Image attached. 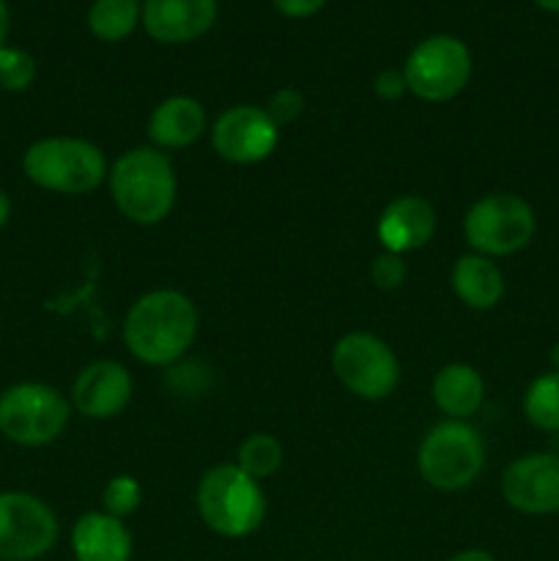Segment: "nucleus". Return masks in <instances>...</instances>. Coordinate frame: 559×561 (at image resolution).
Masks as SVG:
<instances>
[{"instance_id": "nucleus-1", "label": "nucleus", "mask_w": 559, "mask_h": 561, "mask_svg": "<svg viewBox=\"0 0 559 561\" xmlns=\"http://www.w3.org/2000/svg\"><path fill=\"white\" fill-rule=\"evenodd\" d=\"M195 334L197 310L181 290L142 294L124 318V343L142 365H175L195 343Z\"/></svg>"}, {"instance_id": "nucleus-2", "label": "nucleus", "mask_w": 559, "mask_h": 561, "mask_svg": "<svg viewBox=\"0 0 559 561\" xmlns=\"http://www.w3.org/2000/svg\"><path fill=\"white\" fill-rule=\"evenodd\" d=\"M110 195L129 222L157 225L170 217L179 195L173 162L159 148H132L107 173Z\"/></svg>"}, {"instance_id": "nucleus-3", "label": "nucleus", "mask_w": 559, "mask_h": 561, "mask_svg": "<svg viewBox=\"0 0 559 561\" xmlns=\"http://www.w3.org/2000/svg\"><path fill=\"white\" fill-rule=\"evenodd\" d=\"M22 170L38 190L58 195H88L110 173L102 148L82 137H42L31 142Z\"/></svg>"}, {"instance_id": "nucleus-4", "label": "nucleus", "mask_w": 559, "mask_h": 561, "mask_svg": "<svg viewBox=\"0 0 559 561\" xmlns=\"http://www.w3.org/2000/svg\"><path fill=\"white\" fill-rule=\"evenodd\" d=\"M197 513L214 535L241 540L266 518V496L261 482L250 480L236 463H223L201 477Z\"/></svg>"}, {"instance_id": "nucleus-5", "label": "nucleus", "mask_w": 559, "mask_h": 561, "mask_svg": "<svg viewBox=\"0 0 559 561\" xmlns=\"http://www.w3.org/2000/svg\"><path fill=\"white\" fill-rule=\"evenodd\" d=\"M422 480L436 491H464L486 466V442L460 420H444L425 433L417 453Z\"/></svg>"}, {"instance_id": "nucleus-6", "label": "nucleus", "mask_w": 559, "mask_h": 561, "mask_svg": "<svg viewBox=\"0 0 559 561\" xmlns=\"http://www.w3.org/2000/svg\"><path fill=\"white\" fill-rule=\"evenodd\" d=\"M71 403L49 383L22 381L0 392V436L20 447H47L64 436Z\"/></svg>"}, {"instance_id": "nucleus-7", "label": "nucleus", "mask_w": 559, "mask_h": 561, "mask_svg": "<svg viewBox=\"0 0 559 561\" xmlns=\"http://www.w3.org/2000/svg\"><path fill=\"white\" fill-rule=\"evenodd\" d=\"M537 233L535 208L513 192H493L471 203L464 219V236L471 252L507 257L532 244Z\"/></svg>"}, {"instance_id": "nucleus-8", "label": "nucleus", "mask_w": 559, "mask_h": 561, "mask_svg": "<svg viewBox=\"0 0 559 561\" xmlns=\"http://www.w3.org/2000/svg\"><path fill=\"white\" fill-rule=\"evenodd\" d=\"M403 77L409 91L422 102H449L471 80L469 47L447 33L425 38L406 58Z\"/></svg>"}, {"instance_id": "nucleus-9", "label": "nucleus", "mask_w": 559, "mask_h": 561, "mask_svg": "<svg viewBox=\"0 0 559 561\" xmlns=\"http://www.w3.org/2000/svg\"><path fill=\"white\" fill-rule=\"evenodd\" d=\"M332 370L351 394L362 400H384L400 381L395 351L381 337L351 332L338 340L332 351Z\"/></svg>"}, {"instance_id": "nucleus-10", "label": "nucleus", "mask_w": 559, "mask_h": 561, "mask_svg": "<svg viewBox=\"0 0 559 561\" xmlns=\"http://www.w3.org/2000/svg\"><path fill=\"white\" fill-rule=\"evenodd\" d=\"M53 507L25 491L0 493V561H36L58 542Z\"/></svg>"}, {"instance_id": "nucleus-11", "label": "nucleus", "mask_w": 559, "mask_h": 561, "mask_svg": "<svg viewBox=\"0 0 559 561\" xmlns=\"http://www.w3.org/2000/svg\"><path fill=\"white\" fill-rule=\"evenodd\" d=\"M502 499L521 515L559 513V453H526L515 458L499 480Z\"/></svg>"}, {"instance_id": "nucleus-12", "label": "nucleus", "mask_w": 559, "mask_h": 561, "mask_svg": "<svg viewBox=\"0 0 559 561\" xmlns=\"http://www.w3.org/2000/svg\"><path fill=\"white\" fill-rule=\"evenodd\" d=\"M280 142V126L255 104H236L219 113L212 126V146L225 162L255 164L272 157Z\"/></svg>"}, {"instance_id": "nucleus-13", "label": "nucleus", "mask_w": 559, "mask_h": 561, "mask_svg": "<svg viewBox=\"0 0 559 561\" xmlns=\"http://www.w3.org/2000/svg\"><path fill=\"white\" fill-rule=\"evenodd\" d=\"M132 376L124 365L110 359L82 367L71 383V409L85 420H113L129 405Z\"/></svg>"}, {"instance_id": "nucleus-14", "label": "nucleus", "mask_w": 559, "mask_h": 561, "mask_svg": "<svg viewBox=\"0 0 559 561\" xmlns=\"http://www.w3.org/2000/svg\"><path fill=\"white\" fill-rule=\"evenodd\" d=\"M217 11V0H146L142 27L159 44H186L212 31Z\"/></svg>"}, {"instance_id": "nucleus-15", "label": "nucleus", "mask_w": 559, "mask_h": 561, "mask_svg": "<svg viewBox=\"0 0 559 561\" xmlns=\"http://www.w3.org/2000/svg\"><path fill=\"white\" fill-rule=\"evenodd\" d=\"M378 241L387 252L406 255L427 241L436 233V208L431 201L420 195L395 197L378 217Z\"/></svg>"}, {"instance_id": "nucleus-16", "label": "nucleus", "mask_w": 559, "mask_h": 561, "mask_svg": "<svg viewBox=\"0 0 559 561\" xmlns=\"http://www.w3.org/2000/svg\"><path fill=\"white\" fill-rule=\"evenodd\" d=\"M75 561H132V535L121 518L85 513L71 529Z\"/></svg>"}, {"instance_id": "nucleus-17", "label": "nucleus", "mask_w": 559, "mask_h": 561, "mask_svg": "<svg viewBox=\"0 0 559 561\" xmlns=\"http://www.w3.org/2000/svg\"><path fill=\"white\" fill-rule=\"evenodd\" d=\"M206 110L192 96H170L153 107L148 137L162 151H181L206 131Z\"/></svg>"}, {"instance_id": "nucleus-18", "label": "nucleus", "mask_w": 559, "mask_h": 561, "mask_svg": "<svg viewBox=\"0 0 559 561\" xmlns=\"http://www.w3.org/2000/svg\"><path fill=\"white\" fill-rule=\"evenodd\" d=\"M433 403L442 411L447 420L466 422L480 411L482 400H486V381L480 373L464 362H453L444 365L433 378Z\"/></svg>"}, {"instance_id": "nucleus-19", "label": "nucleus", "mask_w": 559, "mask_h": 561, "mask_svg": "<svg viewBox=\"0 0 559 561\" xmlns=\"http://www.w3.org/2000/svg\"><path fill=\"white\" fill-rule=\"evenodd\" d=\"M453 290L471 310H493L504 296V274L493 257L469 252L455 261Z\"/></svg>"}, {"instance_id": "nucleus-20", "label": "nucleus", "mask_w": 559, "mask_h": 561, "mask_svg": "<svg viewBox=\"0 0 559 561\" xmlns=\"http://www.w3.org/2000/svg\"><path fill=\"white\" fill-rule=\"evenodd\" d=\"M140 22V0H93L91 9H88V27L99 42H124Z\"/></svg>"}, {"instance_id": "nucleus-21", "label": "nucleus", "mask_w": 559, "mask_h": 561, "mask_svg": "<svg viewBox=\"0 0 559 561\" xmlns=\"http://www.w3.org/2000/svg\"><path fill=\"white\" fill-rule=\"evenodd\" d=\"M526 422L540 433H559V370L537 376L524 392Z\"/></svg>"}, {"instance_id": "nucleus-22", "label": "nucleus", "mask_w": 559, "mask_h": 561, "mask_svg": "<svg viewBox=\"0 0 559 561\" xmlns=\"http://www.w3.org/2000/svg\"><path fill=\"white\" fill-rule=\"evenodd\" d=\"M236 466H239L250 480H269V477L277 474L280 466H283V444L274 436H269V433H252V436H247L244 442L239 444Z\"/></svg>"}, {"instance_id": "nucleus-23", "label": "nucleus", "mask_w": 559, "mask_h": 561, "mask_svg": "<svg viewBox=\"0 0 559 561\" xmlns=\"http://www.w3.org/2000/svg\"><path fill=\"white\" fill-rule=\"evenodd\" d=\"M36 60H33L31 53L20 47H9V44L0 49V91H27L36 80Z\"/></svg>"}, {"instance_id": "nucleus-24", "label": "nucleus", "mask_w": 559, "mask_h": 561, "mask_svg": "<svg viewBox=\"0 0 559 561\" xmlns=\"http://www.w3.org/2000/svg\"><path fill=\"white\" fill-rule=\"evenodd\" d=\"M142 502V488L135 477H113L102 491V513L113 515V518H129Z\"/></svg>"}, {"instance_id": "nucleus-25", "label": "nucleus", "mask_w": 559, "mask_h": 561, "mask_svg": "<svg viewBox=\"0 0 559 561\" xmlns=\"http://www.w3.org/2000/svg\"><path fill=\"white\" fill-rule=\"evenodd\" d=\"M263 110L283 129L285 124H294L299 118L301 110H305V96L296 88H280L277 93H272V99H269V104Z\"/></svg>"}, {"instance_id": "nucleus-26", "label": "nucleus", "mask_w": 559, "mask_h": 561, "mask_svg": "<svg viewBox=\"0 0 559 561\" xmlns=\"http://www.w3.org/2000/svg\"><path fill=\"white\" fill-rule=\"evenodd\" d=\"M406 274H409V268H406L403 255H395V252H387V250H384L370 266L373 283H376V288H381V290L400 288L406 279Z\"/></svg>"}, {"instance_id": "nucleus-27", "label": "nucleus", "mask_w": 559, "mask_h": 561, "mask_svg": "<svg viewBox=\"0 0 559 561\" xmlns=\"http://www.w3.org/2000/svg\"><path fill=\"white\" fill-rule=\"evenodd\" d=\"M373 91H376V96L384 99V102H395V99H400L409 91V85H406L403 71L384 69L381 75L376 77V82H373Z\"/></svg>"}, {"instance_id": "nucleus-28", "label": "nucleus", "mask_w": 559, "mask_h": 561, "mask_svg": "<svg viewBox=\"0 0 559 561\" xmlns=\"http://www.w3.org/2000/svg\"><path fill=\"white\" fill-rule=\"evenodd\" d=\"M272 3L280 14L290 16V20H307V16L318 14L327 0H272Z\"/></svg>"}, {"instance_id": "nucleus-29", "label": "nucleus", "mask_w": 559, "mask_h": 561, "mask_svg": "<svg viewBox=\"0 0 559 561\" xmlns=\"http://www.w3.org/2000/svg\"><path fill=\"white\" fill-rule=\"evenodd\" d=\"M447 561H497V559H493V553L482 551V548H466V551L455 553V557Z\"/></svg>"}, {"instance_id": "nucleus-30", "label": "nucleus", "mask_w": 559, "mask_h": 561, "mask_svg": "<svg viewBox=\"0 0 559 561\" xmlns=\"http://www.w3.org/2000/svg\"><path fill=\"white\" fill-rule=\"evenodd\" d=\"M9 27H11L9 5H5V0H0V49L5 47V36H9Z\"/></svg>"}, {"instance_id": "nucleus-31", "label": "nucleus", "mask_w": 559, "mask_h": 561, "mask_svg": "<svg viewBox=\"0 0 559 561\" xmlns=\"http://www.w3.org/2000/svg\"><path fill=\"white\" fill-rule=\"evenodd\" d=\"M9 219H11V197L0 190V228H5Z\"/></svg>"}, {"instance_id": "nucleus-32", "label": "nucleus", "mask_w": 559, "mask_h": 561, "mask_svg": "<svg viewBox=\"0 0 559 561\" xmlns=\"http://www.w3.org/2000/svg\"><path fill=\"white\" fill-rule=\"evenodd\" d=\"M535 3L548 14H559V0H535Z\"/></svg>"}, {"instance_id": "nucleus-33", "label": "nucleus", "mask_w": 559, "mask_h": 561, "mask_svg": "<svg viewBox=\"0 0 559 561\" xmlns=\"http://www.w3.org/2000/svg\"><path fill=\"white\" fill-rule=\"evenodd\" d=\"M548 362H551V370H559V343H554L548 351Z\"/></svg>"}]
</instances>
